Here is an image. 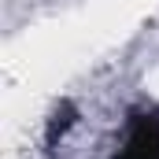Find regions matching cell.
<instances>
[{
  "label": "cell",
  "instance_id": "cell-1",
  "mask_svg": "<svg viewBox=\"0 0 159 159\" xmlns=\"http://www.w3.org/2000/svg\"><path fill=\"white\" fill-rule=\"evenodd\" d=\"M115 159H159V115L133 111Z\"/></svg>",
  "mask_w": 159,
  "mask_h": 159
},
{
  "label": "cell",
  "instance_id": "cell-2",
  "mask_svg": "<svg viewBox=\"0 0 159 159\" xmlns=\"http://www.w3.org/2000/svg\"><path fill=\"white\" fill-rule=\"evenodd\" d=\"M74 119H78V111H74L70 104H59V107H56V115L48 119V133H44V141L56 148V141H59V137H63V133L74 126Z\"/></svg>",
  "mask_w": 159,
  "mask_h": 159
}]
</instances>
